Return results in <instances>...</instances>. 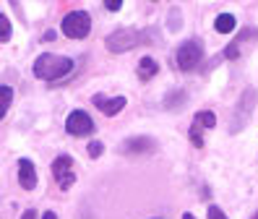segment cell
Instances as JSON below:
<instances>
[{
  "mask_svg": "<svg viewBox=\"0 0 258 219\" xmlns=\"http://www.w3.org/2000/svg\"><path fill=\"white\" fill-rule=\"evenodd\" d=\"M92 102H94V107L99 110V113L107 115V118L117 115L120 110L125 107V97H104V94H94Z\"/></svg>",
  "mask_w": 258,
  "mask_h": 219,
  "instance_id": "cell-7",
  "label": "cell"
},
{
  "mask_svg": "<svg viewBox=\"0 0 258 219\" xmlns=\"http://www.w3.org/2000/svg\"><path fill=\"white\" fill-rule=\"evenodd\" d=\"M73 71V60L66 55H52V52H44L34 60L32 73L42 81H57V78H66Z\"/></svg>",
  "mask_w": 258,
  "mask_h": 219,
  "instance_id": "cell-1",
  "label": "cell"
},
{
  "mask_svg": "<svg viewBox=\"0 0 258 219\" xmlns=\"http://www.w3.org/2000/svg\"><path fill=\"white\" fill-rule=\"evenodd\" d=\"M136 73H139L141 81H151V78L159 73V63L151 58V55H144V58L139 60V71H136Z\"/></svg>",
  "mask_w": 258,
  "mask_h": 219,
  "instance_id": "cell-10",
  "label": "cell"
},
{
  "mask_svg": "<svg viewBox=\"0 0 258 219\" xmlns=\"http://www.w3.org/2000/svg\"><path fill=\"white\" fill-rule=\"evenodd\" d=\"M235 24H237V21H235V16L224 11V13H219V16H217L214 29L219 31V34H230V31H235Z\"/></svg>",
  "mask_w": 258,
  "mask_h": 219,
  "instance_id": "cell-11",
  "label": "cell"
},
{
  "mask_svg": "<svg viewBox=\"0 0 258 219\" xmlns=\"http://www.w3.org/2000/svg\"><path fill=\"white\" fill-rule=\"evenodd\" d=\"M188 141L196 146V149H201L204 146V136H201V128L199 125H190V131H188Z\"/></svg>",
  "mask_w": 258,
  "mask_h": 219,
  "instance_id": "cell-15",
  "label": "cell"
},
{
  "mask_svg": "<svg viewBox=\"0 0 258 219\" xmlns=\"http://www.w3.org/2000/svg\"><path fill=\"white\" fill-rule=\"evenodd\" d=\"M11 102H13V89L3 84V86H0V118H6V115H8Z\"/></svg>",
  "mask_w": 258,
  "mask_h": 219,
  "instance_id": "cell-13",
  "label": "cell"
},
{
  "mask_svg": "<svg viewBox=\"0 0 258 219\" xmlns=\"http://www.w3.org/2000/svg\"><path fill=\"white\" fill-rule=\"evenodd\" d=\"M86 151H89V156H92V159H99V156L104 154V144H102V141H92V144L86 146Z\"/></svg>",
  "mask_w": 258,
  "mask_h": 219,
  "instance_id": "cell-16",
  "label": "cell"
},
{
  "mask_svg": "<svg viewBox=\"0 0 258 219\" xmlns=\"http://www.w3.org/2000/svg\"><path fill=\"white\" fill-rule=\"evenodd\" d=\"M154 149H157V144L149 136H136V138H128L125 144H123V151L125 154H151Z\"/></svg>",
  "mask_w": 258,
  "mask_h": 219,
  "instance_id": "cell-9",
  "label": "cell"
},
{
  "mask_svg": "<svg viewBox=\"0 0 258 219\" xmlns=\"http://www.w3.org/2000/svg\"><path fill=\"white\" fill-rule=\"evenodd\" d=\"M66 131H68V136L81 138V136H92L97 131V125H94V120H92L89 113H84V110H73V113L66 118Z\"/></svg>",
  "mask_w": 258,
  "mask_h": 219,
  "instance_id": "cell-5",
  "label": "cell"
},
{
  "mask_svg": "<svg viewBox=\"0 0 258 219\" xmlns=\"http://www.w3.org/2000/svg\"><path fill=\"white\" fill-rule=\"evenodd\" d=\"M19 185L24 191H34L37 188V167H34V162H29L26 156L19 159Z\"/></svg>",
  "mask_w": 258,
  "mask_h": 219,
  "instance_id": "cell-8",
  "label": "cell"
},
{
  "mask_svg": "<svg viewBox=\"0 0 258 219\" xmlns=\"http://www.w3.org/2000/svg\"><path fill=\"white\" fill-rule=\"evenodd\" d=\"M237 55H240V42L235 39V42H230V44L224 47V58H227V60H235Z\"/></svg>",
  "mask_w": 258,
  "mask_h": 219,
  "instance_id": "cell-17",
  "label": "cell"
},
{
  "mask_svg": "<svg viewBox=\"0 0 258 219\" xmlns=\"http://www.w3.org/2000/svg\"><path fill=\"white\" fill-rule=\"evenodd\" d=\"M42 219H57V214H55V211H44Z\"/></svg>",
  "mask_w": 258,
  "mask_h": 219,
  "instance_id": "cell-22",
  "label": "cell"
},
{
  "mask_svg": "<svg viewBox=\"0 0 258 219\" xmlns=\"http://www.w3.org/2000/svg\"><path fill=\"white\" fill-rule=\"evenodd\" d=\"M204 60V42L201 39H185L175 52V66L180 71H193Z\"/></svg>",
  "mask_w": 258,
  "mask_h": 219,
  "instance_id": "cell-3",
  "label": "cell"
},
{
  "mask_svg": "<svg viewBox=\"0 0 258 219\" xmlns=\"http://www.w3.org/2000/svg\"><path fill=\"white\" fill-rule=\"evenodd\" d=\"M52 175H55V180H57V188H60V191H68V188L76 183V175H73V156H68V154L55 156V162H52Z\"/></svg>",
  "mask_w": 258,
  "mask_h": 219,
  "instance_id": "cell-6",
  "label": "cell"
},
{
  "mask_svg": "<svg viewBox=\"0 0 258 219\" xmlns=\"http://www.w3.org/2000/svg\"><path fill=\"white\" fill-rule=\"evenodd\" d=\"M55 37H57V34H55V31L50 29V31H47V34H42V42H52Z\"/></svg>",
  "mask_w": 258,
  "mask_h": 219,
  "instance_id": "cell-21",
  "label": "cell"
},
{
  "mask_svg": "<svg viewBox=\"0 0 258 219\" xmlns=\"http://www.w3.org/2000/svg\"><path fill=\"white\" fill-rule=\"evenodd\" d=\"M206 216H209V219H227V214H224V211H222L219 206H214V203H211V206H209Z\"/></svg>",
  "mask_w": 258,
  "mask_h": 219,
  "instance_id": "cell-18",
  "label": "cell"
},
{
  "mask_svg": "<svg viewBox=\"0 0 258 219\" xmlns=\"http://www.w3.org/2000/svg\"><path fill=\"white\" fill-rule=\"evenodd\" d=\"M250 219H258V211H255V214H253V216H250Z\"/></svg>",
  "mask_w": 258,
  "mask_h": 219,
  "instance_id": "cell-24",
  "label": "cell"
},
{
  "mask_svg": "<svg viewBox=\"0 0 258 219\" xmlns=\"http://www.w3.org/2000/svg\"><path fill=\"white\" fill-rule=\"evenodd\" d=\"M141 42H146V34H141V31H136V29H117L104 39L110 52H125V50H131V47L141 44Z\"/></svg>",
  "mask_w": 258,
  "mask_h": 219,
  "instance_id": "cell-4",
  "label": "cell"
},
{
  "mask_svg": "<svg viewBox=\"0 0 258 219\" xmlns=\"http://www.w3.org/2000/svg\"><path fill=\"white\" fill-rule=\"evenodd\" d=\"M183 219H196V216H193L190 211H185V214H183Z\"/></svg>",
  "mask_w": 258,
  "mask_h": 219,
  "instance_id": "cell-23",
  "label": "cell"
},
{
  "mask_svg": "<svg viewBox=\"0 0 258 219\" xmlns=\"http://www.w3.org/2000/svg\"><path fill=\"white\" fill-rule=\"evenodd\" d=\"M104 8H107V11H120V8H123V0H104Z\"/></svg>",
  "mask_w": 258,
  "mask_h": 219,
  "instance_id": "cell-19",
  "label": "cell"
},
{
  "mask_svg": "<svg viewBox=\"0 0 258 219\" xmlns=\"http://www.w3.org/2000/svg\"><path fill=\"white\" fill-rule=\"evenodd\" d=\"M21 219H37V211H34V209H26V211L21 214Z\"/></svg>",
  "mask_w": 258,
  "mask_h": 219,
  "instance_id": "cell-20",
  "label": "cell"
},
{
  "mask_svg": "<svg viewBox=\"0 0 258 219\" xmlns=\"http://www.w3.org/2000/svg\"><path fill=\"white\" fill-rule=\"evenodd\" d=\"M8 39H11V21L6 13H0V42L8 44Z\"/></svg>",
  "mask_w": 258,
  "mask_h": 219,
  "instance_id": "cell-14",
  "label": "cell"
},
{
  "mask_svg": "<svg viewBox=\"0 0 258 219\" xmlns=\"http://www.w3.org/2000/svg\"><path fill=\"white\" fill-rule=\"evenodd\" d=\"M60 31L68 39H84L92 31V16H89V11H71L60 24Z\"/></svg>",
  "mask_w": 258,
  "mask_h": 219,
  "instance_id": "cell-2",
  "label": "cell"
},
{
  "mask_svg": "<svg viewBox=\"0 0 258 219\" xmlns=\"http://www.w3.org/2000/svg\"><path fill=\"white\" fill-rule=\"evenodd\" d=\"M193 125H199V128H214V125H217V115L211 113V110H201V113H196Z\"/></svg>",
  "mask_w": 258,
  "mask_h": 219,
  "instance_id": "cell-12",
  "label": "cell"
}]
</instances>
